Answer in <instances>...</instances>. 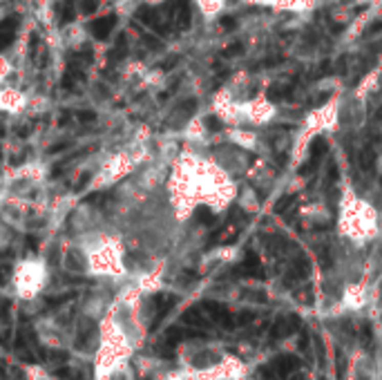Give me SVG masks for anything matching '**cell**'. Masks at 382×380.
Masks as SVG:
<instances>
[{
    "label": "cell",
    "mask_w": 382,
    "mask_h": 380,
    "mask_svg": "<svg viewBox=\"0 0 382 380\" xmlns=\"http://www.w3.org/2000/svg\"><path fill=\"white\" fill-rule=\"evenodd\" d=\"M5 380H54L45 367L32 365V363H14L7 367Z\"/></svg>",
    "instance_id": "8992f818"
},
{
    "label": "cell",
    "mask_w": 382,
    "mask_h": 380,
    "mask_svg": "<svg viewBox=\"0 0 382 380\" xmlns=\"http://www.w3.org/2000/svg\"><path fill=\"white\" fill-rule=\"evenodd\" d=\"M52 282V264L45 255L29 253L16 260L9 273L7 291L18 302H34L47 291Z\"/></svg>",
    "instance_id": "5b68a950"
},
{
    "label": "cell",
    "mask_w": 382,
    "mask_h": 380,
    "mask_svg": "<svg viewBox=\"0 0 382 380\" xmlns=\"http://www.w3.org/2000/svg\"><path fill=\"white\" fill-rule=\"evenodd\" d=\"M335 235L358 248H371L382 237V204L342 175L335 201Z\"/></svg>",
    "instance_id": "3957f363"
},
{
    "label": "cell",
    "mask_w": 382,
    "mask_h": 380,
    "mask_svg": "<svg viewBox=\"0 0 382 380\" xmlns=\"http://www.w3.org/2000/svg\"><path fill=\"white\" fill-rule=\"evenodd\" d=\"M175 360L188 380H248L250 367L239 353L213 338H188L177 345Z\"/></svg>",
    "instance_id": "277c9868"
},
{
    "label": "cell",
    "mask_w": 382,
    "mask_h": 380,
    "mask_svg": "<svg viewBox=\"0 0 382 380\" xmlns=\"http://www.w3.org/2000/svg\"><path fill=\"white\" fill-rule=\"evenodd\" d=\"M155 293L125 280L101 320V338L92 360V380H110L130 367L143 351L147 331L155 320Z\"/></svg>",
    "instance_id": "7a4b0ae2"
},
{
    "label": "cell",
    "mask_w": 382,
    "mask_h": 380,
    "mask_svg": "<svg viewBox=\"0 0 382 380\" xmlns=\"http://www.w3.org/2000/svg\"><path fill=\"white\" fill-rule=\"evenodd\" d=\"M193 5L203 23H215L228 11L232 0H193Z\"/></svg>",
    "instance_id": "52a82bcc"
},
{
    "label": "cell",
    "mask_w": 382,
    "mask_h": 380,
    "mask_svg": "<svg viewBox=\"0 0 382 380\" xmlns=\"http://www.w3.org/2000/svg\"><path fill=\"white\" fill-rule=\"evenodd\" d=\"M165 193L177 219L190 224L199 208H206L213 215L228 213L239 199L242 179L228 173L206 145L183 143L170 165Z\"/></svg>",
    "instance_id": "6da1fadb"
}]
</instances>
